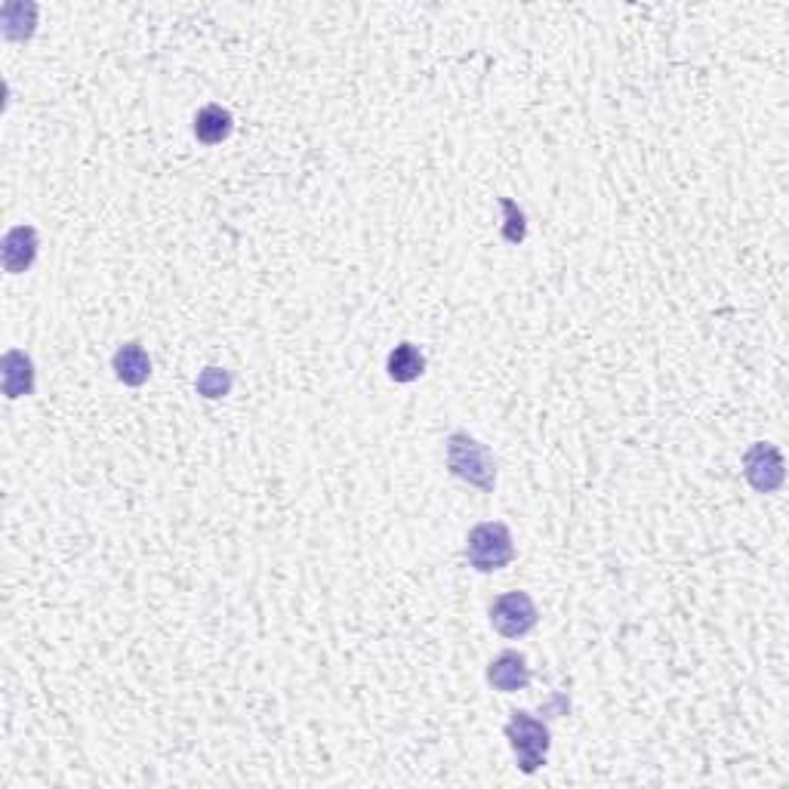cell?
Listing matches in <instances>:
<instances>
[{"instance_id": "2", "label": "cell", "mask_w": 789, "mask_h": 789, "mask_svg": "<svg viewBox=\"0 0 789 789\" xmlns=\"http://www.w3.org/2000/svg\"><path fill=\"white\" fill-rule=\"evenodd\" d=\"M503 734H507L509 749H512V756L519 761L522 775H536L546 765L552 749V734L543 718L524 713V710H515V713L509 715L507 725H503Z\"/></svg>"}, {"instance_id": "10", "label": "cell", "mask_w": 789, "mask_h": 789, "mask_svg": "<svg viewBox=\"0 0 789 789\" xmlns=\"http://www.w3.org/2000/svg\"><path fill=\"white\" fill-rule=\"evenodd\" d=\"M0 376H3V395L15 402L22 395L34 392V361L19 349H10L0 361Z\"/></svg>"}, {"instance_id": "9", "label": "cell", "mask_w": 789, "mask_h": 789, "mask_svg": "<svg viewBox=\"0 0 789 789\" xmlns=\"http://www.w3.org/2000/svg\"><path fill=\"white\" fill-rule=\"evenodd\" d=\"M232 130H235V118H232V111H228V108H223V105L210 103V105H204L198 115H194L192 134H194V139H198L201 146H207V149H213V146L225 142V139L232 136Z\"/></svg>"}, {"instance_id": "3", "label": "cell", "mask_w": 789, "mask_h": 789, "mask_svg": "<svg viewBox=\"0 0 789 789\" xmlns=\"http://www.w3.org/2000/svg\"><path fill=\"white\" fill-rule=\"evenodd\" d=\"M466 562L478 574H497L515 558V540L503 522H481L466 534Z\"/></svg>"}, {"instance_id": "8", "label": "cell", "mask_w": 789, "mask_h": 789, "mask_svg": "<svg viewBox=\"0 0 789 789\" xmlns=\"http://www.w3.org/2000/svg\"><path fill=\"white\" fill-rule=\"evenodd\" d=\"M111 371H115L118 383H124V386H146L151 380V358L146 352V345L139 343V340L120 343L118 352L111 355Z\"/></svg>"}, {"instance_id": "7", "label": "cell", "mask_w": 789, "mask_h": 789, "mask_svg": "<svg viewBox=\"0 0 789 789\" xmlns=\"http://www.w3.org/2000/svg\"><path fill=\"white\" fill-rule=\"evenodd\" d=\"M38 250H41V238H38V228L34 225H15L3 235V247H0V259H3V268L10 275H22L34 266L38 259Z\"/></svg>"}, {"instance_id": "5", "label": "cell", "mask_w": 789, "mask_h": 789, "mask_svg": "<svg viewBox=\"0 0 789 789\" xmlns=\"http://www.w3.org/2000/svg\"><path fill=\"white\" fill-rule=\"evenodd\" d=\"M744 478L756 493H777L787 481V462L771 441H753L744 454Z\"/></svg>"}, {"instance_id": "12", "label": "cell", "mask_w": 789, "mask_h": 789, "mask_svg": "<svg viewBox=\"0 0 789 789\" xmlns=\"http://www.w3.org/2000/svg\"><path fill=\"white\" fill-rule=\"evenodd\" d=\"M232 386H235V380H232V373L225 371V367H204V371L198 373V380H194L198 395H204L207 402L225 398L232 392Z\"/></svg>"}, {"instance_id": "11", "label": "cell", "mask_w": 789, "mask_h": 789, "mask_svg": "<svg viewBox=\"0 0 789 789\" xmlns=\"http://www.w3.org/2000/svg\"><path fill=\"white\" fill-rule=\"evenodd\" d=\"M386 373L388 380H395V383H402V386L417 383L419 376L426 373V355H423L414 343H398L388 352Z\"/></svg>"}, {"instance_id": "13", "label": "cell", "mask_w": 789, "mask_h": 789, "mask_svg": "<svg viewBox=\"0 0 789 789\" xmlns=\"http://www.w3.org/2000/svg\"><path fill=\"white\" fill-rule=\"evenodd\" d=\"M503 204V210H507V228H503V238L509 241V244H522L524 235H527V225H524V213L509 198H503L500 201Z\"/></svg>"}, {"instance_id": "6", "label": "cell", "mask_w": 789, "mask_h": 789, "mask_svg": "<svg viewBox=\"0 0 789 789\" xmlns=\"http://www.w3.org/2000/svg\"><path fill=\"white\" fill-rule=\"evenodd\" d=\"M534 682V672L527 667V657L522 651H500L488 663V685L500 694H519L527 691Z\"/></svg>"}, {"instance_id": "4", "label": "cell", "mask_w": 789, "mask_h": 789, "mask_svg": "<svg viewBox=\"0 0 789 789\" xmlns=\"http://www.w3.org/2000/svg\"><path fill=\"white\" fill-rule=\"evenodd\" d=\"M540 623V611L536 601L524 589L515 593H503L500 598H493L491 605V626L493 632H500L503 639H524L531 636Z\"/></svg>"}, {"instance_id": "1", "label": "cell", "mask_w": 789, "mask_h": 789, "mask_svg": "<svg viewBox=\"0 0 789 789\" xmlns=\"http://www.w3.org/2000/svg\"><path fill=\"white\" fill-rule=\"evenodd\" d=\"M445 460L450 476L466 481L469 488H478L481 493H493V488H497V460H493L491 447L481 445L476 435H447Z\"/></svg>"}]
</instances>
